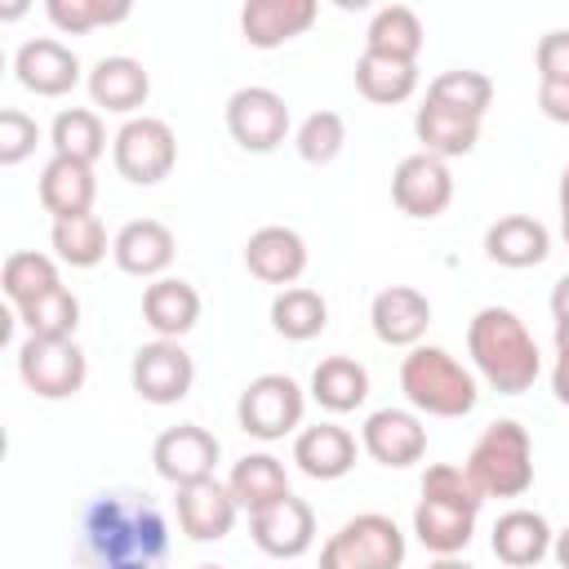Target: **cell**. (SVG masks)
<instances>
[{"label":"cell","mask_w":569,"mask_h":569,"mask_svg":"<svg viewBox=\"0 0 569 569\" xmlns=\"http://www.w3.org/2000/svg\"><path fill=\"white\" fill-rule=\"evenodd\" d=\"M320 569H373L365 556H360V547L338 529V533H329V542L320 547Z\"/></svg>","instance_id":"cell-44"},{"label":"cell","mask_w":569,"mask_h":569,"mask_svg":"<svg viewBox=\"0 0 569 569\" xmlns=\"http://www.w3.org/2000/svg\"><path fill=\"white\" fill-rule=\"evenodd\" d=\"M556 351H569V320H556Z\"/></svg>","instance_id":"cell-51"},{"label":"cell","mask_w":569,"mask_h":569,"mask_svg":"<svg viewBox=\"0 0 569 569\" xmlns=\"http://www.w3.org/2000/svg\"><path fill=\"white\" fill-rule=\"evenodd\" d=\"M49 244H53V258H58V262L80 267V271H84V267H98V262L107 258V249H111L107 227H102L98 213H80V218H62V222H53Z\"/></svg>","instance_id":"cell-36"},{"label":"cell","mask_w":569,"mask_h":569,"mask_svg":"<svg viewBox=\"0 0 569 569\" xmlns=\"http://www.w3.org/2000/svg\"><path fill=\"white\" fill-rule=\"evenodd\" d=\"M249 538H253V547L262 556L298 560L316 542V511L298 493H284L280 502H271V507H262V511L249 516Z\"/></svg>","instance_id":"cell-12"},{"label":"cell","mask_w":569,"mask_h":569,"mask_svg":"<svg viewBox=\"0 0 569 569\" xmlns=\"http://www.w3.org/2000/svg\"><path fill=\"white\" fill-rule=\"evenodd\" d=\"M325 325H329V302H325L316 289L289 284V289H280V293L271 298V329H276L280 338H289V342H311V338L325 333Z\"/></svg>","instance_id":"cell-31"},{"label":"cell","mask_w":569,"mask_h":569,"mask_svg":"<svg viewBox=\"0 0 569 569\" xmlns=\"http://www.w3.org/2000/svg\"><path fill=\"white\" fill-rule=\"evenodd\" d=\"M356 89L378 102V107H396L405 98H413L418 89V62H400V58H387V53H360L356 62Z\"/></svg>","instance_id":"cell-32"},{"label":"cell","mask_w":569,"mask_h":569,"mask_svg":"<svg viewBox=\"0 0 569 569\" xmlns=\"http://www.w3.org/2000/svg\"><path fill=\"white\" fill-rule=\"evenodd\" d=\"M369 325H373V338L387 347H418L431 325V302L413 284H387L369 302Z\"/></svg>","instance_id":"cell-16"},{"label":"cell","mask_w":569,"mask_h":569,"mask_svg":"<svg viewBox=\"0 0 569 569\" xmlns=\"http://www.w3.org/2000/svg\"><path fill=\"white\" fill-rule=\"evenodd\" d=\"M360 449L378 462V467H413V462H422V453H427V427H422V418L413 413V409H396V405H387V409H373L369 418H365V427H360Z\"/></svg>","instance_id":"cell-13"},{"label":"cell","mask_w":569,"mask_h":569,"mask_svg":"<svg viewBox=\"0 0 569 569\" xmlns=\"http://www.w3.org/2000/svg\"><path fill=\"white\" fill-rule=\"evenodd\" d=\"M356 436L338 422H316L293 436V467L307 480H342L356 467Z\"/></svg>","instance_id":"cell-22"},{"label":"cell","mask_w":569,"mask_h":569,"mask_svg":"<svg viewBox=\"0 0 569 569\" xmlns=\"http://www.w3.org/2000/svg\"><path fill=\"white\" fill-rule=\"evenodd\" d=\"M316 18H320L316 0H249L240 9V36L253 49H280L302 31H311Z\"/></svg>","instance_id":"cell-19"},{"label":"cell","mask_w":569,"mask_h":569,"mask_svg":"<svg viewBox=\"0 0 569 569\" xmlns=\"http://www.w3.org/2000/svg\"><path fill=\"white\" fill-rule=\"evenodd\" d=\"M244 267L249 276H258L262 284H298V276L307 271V240L293 231V227H258L249 240H244Z\"/></svg>","instance_id":"cell-17"},{"label":"cell","mask_w":569,"mask_h":569,"mask_svg":"<svg viewBox=\"0 0 569 569\" xmlns=\"http://www.w3.org/2000/svg\"><path fill=\"white\" fill-rule=\"evenodd\" d=\"M93 200H98L93 164H80V160H67V156H49L44 160V169H40V204H44V213H53V222L93 213Z\"/></svg>","instance_id":"cell-23"},{"label":"cell","mask_w":569,"mask_h":569,"mask_svg":"<svg viewBox=\"0 0 569 569\" xmlns=\"http://www.w3.org/2000/svg\"><path fill=\"white\" fill-rule=\"evenodd\" d=\"M222 458V445L209 427L200 422H178V427H164L151 445V462L160 471V480H169L173 489L182 485H196V480H209L213 467Z\"/></svg>","instance_id":"cell-10"},{"label":"cell","mask_w":569,"mask_h":569,"mask_svg":"<svg viewBox=\"0 0 569 569\" xmlns=\"http://www.w3.org/2000/svg\"><path fill=\"white\" fill-rule=\"evenodd\" d=\"M129 382L147 405H178L191 396L196 382V360L182 342L173 338H151L133 351L129 360Z\"/></svg>","instance_id":"cell-8"},{"label":"cell","mask_w":569,"mask_h":569,"mask_svg":"<svg viewBox=\"0 0 569 569\" xmlns=\"http://www.w3.org/2000/svg\"><path fill=\"white\" fill-rule=\"evenodd\" d=\"M227 489H231V498L240 502V511H262V507H271V502H280L284 493H289V471H284V462L276 458V453H244L236 467H231V476H227Z\"/></svg>","instance_id":"cell-28"},{"label":"cell","mask_w":569,"mask_h":569,"mask_svg":"<svg viewBox=\"0 0 569 569\" xmlns=\"http://www.w3.org/2000/svg\"><path fill=\"white\" fill-rule=\"evenodd\" d=\"M467 476L485 498H520L533 485V436L516 418L489 422L471 453H467Z\"/></svg>","instance_id":"cell-4"},{"label":"cell","mask_w":569,"mask_h":569,"mask_svg":"<svg viewBox=\"0 0 569 569\" xmlns=\"http://www.w3.org/2000/svg\"><path fill=\"white\" fill-rule=\"evenodd\" d=\"M400 391L409 400L413 413L427 418H467L480 400V382L476 373L445 347L418 342L405 351L400 360Z\"/></svg>","instance_id":"cell-3"},{"label":"cell","mask_w":569,"mask_h":569,"mask_svg":"<svg viewBox=\"0 0 569 569\" xmlns=\"http://www.w3.org/2000/svg\"><path fill=\"white\" fill-rule=\"evenodd\" d=\"M196 569H227V565H196Z\"/></svg>","instance_id":"cell-52"},{"label":"cell","mask_w":569,"mask_h":569,"mask_svg":"<svg viewBox=\"0 0 569 569\" xmlns=\"http://www.w3.org/2000/svg\"><path fill=\"white\" fill-rule=\"evenodd\" d=\"M538 111L556 124H569V84H551V80H538Z\"/></svg>","instance_id":"cell-45"},{"label":"cell","mask_w":569,"mask_h":569,"mask_svg":"<svg viewBox=\"0 0 569 569\" xmlns=\"http://www.w3.org/2000/svg\"><path fill=\"white\" fill-rule=\"evenodd\" d=\"M365 49L400 62H418L422 53V18L409 4H382L365 27Z\"/></svg>","instance_id":"cell-30"},{"label":"cell","mask_w":569,"mask_h":569,"mask_svg":"<svg viewBox=\"0 0 569 569\" xmlns=\"http://www.w3.org/2000/svg\"><path fill=\"white\" fill-rule=\"evenodd\" d=\"M342 533L360 547V556H365L373 569H400V565H405L409 542H405V533H400V525H396L391 516H382V511H360V516H351V520L342 525Z\"/></svg>","instance_id":"cell-35"},{"label":"cell","mask_w":569,"mask_h":569,"mask_svg":"<svg viewBox=\"0 0 569 569\" xmlns=\"http://www.w3.org/2000/svg\"><path fill=\"white\" fill-rule=\"evenodd\" d=\"M227 133L236 147L267 156L289 138V102L267 84H244L227 98Z\"/></svg>","instance_id":"cell-9"},{"label":"cell","mask_w":569,"mask_h":569,"mask_svg":"<svg viewBox=\"0 0 569 569\" xmlns=\"http://www.w3.org/2000/svg\"><path fill=\"white\" fill-rule=\"evenodd\" d=\"M427 102H440L449 111H462L471 120H485L489 102H493V80L476 67H453V71H440L431 84H427Z\"/></svg>","instance_id":"cell-37"},{"label":"cell","mask_w":569,"mask_h":569,"mask_svg":"<svg viewBox=\"0 0 569 569\" xmlns=\"http://www.w3.org/2000/svg\"><path fill=\"white\" fill-rule=\"evenodd\" d=\"M551 316L556 320H569V271L551 284Z\"/></svg>","instance_id":"cell-47"},{"label":"cell","mask_w":569,"mask_h":569,"mask_svg":"<svg viewBox=\"0 0 569 569\" xmlns=\"http://www.w3.org/2000/svg\"><path fill=\"white\" fill-rule=\"evenodd\" d=\"M413 133H418V142H422L427 156L453 160V156L476 151V142H480V120H471V116H462V111H449V107L422 98V107L413 111Z\"/></svg>","instance_id":"cell-26"},{"label":"cell","mask_w":569,"mask_h":569,"mask_svg":"<svg viewBox=\"0 0 569 569\" xmlns=\"http://www.w3.org/2000/svg\"><path fill=\"white\" fill-rule=\"evenodd\" d=\"M36 142H40V124L27 111L4 107L0 111V164H9V169L22 164L36 151Z\"/></svg>","instance_id":"cell-42"},{"label":"cell","mask_w":569,"mask_h":569,"mask_svg":"<svg viewBox=\"0 0 569 569\" xmlns=\"http://www.w3.org/2000/svg\"><path fill=\"white\" fill-rule=\"evenodd\" d=\"M533 62H538V80L569 84V31H547L533 49Z\"/></svg>","instance_id":"cell-43"},{"label":"cell","mask_w":569,"mask_h":569,"mask_svg":"<svg viewBox=\"0 0 569 569\" xmlns=\"http://www.w3.org/2000/svg\"><path fill=\"white\" fill-rule=\"evenodd\" d=\"M311 400L329 413H351L369 400V369L356 356H325L311 369Z\"/></svg>","instance_id":"cell-27"},{"label":"cell","mask_w":569,"mask_h":569,"mask_svg":"<svg viewBox=\"0 0 569 569\" xmlns=\"http://www.w3.org/2000/svg\"><path fill=\"white\" fill-rule=\"evenodd\" d=\"M236 516H240V502L218 476L178 489V529L191 542H222L236 529Z\"/></svg>","instance_id":"cell-15"},{"label":"cell","mask_w":569,"mask_h":569,"mask_svg":"<svg viewBox=\"0 0 569 569\" xmlns=\"http://www.w3.org/2000/svg\"><path fill=\"white\" fill-rule=\"evenodd\" d=\"M427 569H476L471 560H462V556H436Z\"/></svg>","instance_id":"cell-50"},{"label":"cell","mask_w":569,"mask_h":569,"mask_svg":"<svg viewBox=\"0 0 569 569\" xmlns=\"http://www.w3.org/2000/svg\"><path fill=\"white\" fill-rule=\"evenodd\" d=\"M467 356H471L476 373L498 396H525L542 373L538 342H533V333L525 329V320L511 307H480L471 316Z\"/></svg>","instance_id":"cell-2"},{"label":"cell","mask_w":569,"mask_h":569,"mask_svg":"<svg viewBox=\"0 0 569 569\" xmlns=\"http://www.w3.org/2000/svg\"><path fill=\"white\" fill-rule=\"evenodd\" d=\"M307 413V396L289 373H258L253 382H244L240 400H236V422L244 436L253 440H284L302 427Z\"/></svg>","instance_id":"cell-5"},{"label":"cell","mask_w":569,"mask_h":569,"mask_svg":"<svg viewBox=\"0 0 569 569\" xmlns=\"http://www.w3.org/2000/svg\"><path fill=\"white\" fill-rule=\"evenodd\" d=\"M556 200H560V236L569 244V164L560 169V187H556Z\"/></svg>","instance_id":"cell-48"},{"label":"cell","mask_w":569,"mask_h":569,"mask_svg":"<svg viewBox=\"0 0 569 569\" xmlns=\"http://www.w3.org/2000/svg\"><path fill=\"white\" fill-rule=\"evenodd\" d=\"M58 284H62L58 258L36 253V249H18V253H9L4 267H0V289H4V298H9L13 307H27V302L53 293Z\"/></svg>","instance_id":"cell-34"},{"label":"cell","mask_w":569,"mask_h":569,"mask_svg":"<svg viewBox=\"0 0 569 569\" xmlns=\"http://www.w3.org/2000/svg\"><path fill=\"white\" fill-rule=\"evenodd\" d=\"M476 533V516L436 498H418L413 507V538L431 551V556H462L467 542Z\"/></svg>","instance_id":"cell-29"},{"label":"cell","mask_w":569,"mask_h":569,"mask_svg":"<svg viewBox=\"0 0 569 569\" xmlns=\"http://www.w3.org/2000/svg\"><path fill=\"white\" fill-rule=\"evenodd\" d=\"M422 498L462 507L471 516H480V507H485V493L476 489V480L467 476V467H453V462H436V467L422 471Z\"/></svg>","instance_id":"cell-41"},{"label":"cell","mask_w":569,"mask_h":569,"mask_svg":"<svg viewBox=\"0 0 569 569\" xmlns=\"http://www.w3.org/2000/svg\"><path fill=\"white\" fill-rule=\"evenodd\" d=\"M18 320L27 329V338H76V325H80V298L58 284L53 293L18 307Z\"/></svg>","instance_id":"cell-38"},{"label":"cell","mask_w":569,"mask_h":569,"mask_svg":"<svg viewBox=\"0 0 569 569\" xmlns=\"http://www.w3.org/2000/svg\"><path fill=\"white\" fill-rule=\"evenodd\" d=\"M551 542H556V529L547 525L542 511H529V507L502 511L489 533V547L507 569H533L542 556H551Z\"/></svg>","instance_id":"cell-21"},{"label":"cell","mask_w":569,"mask_h":569,"mask_svg":"<svg viewBox=\"0 0 569 569\" xmlns=\"http://www.w3.org/2000/svg\"><path fill=\"white\" fill-rule=\"evenodd\" d=\"M293 147H298V156H302L307 164H333V160L342 156V147H347V120H342L338 111L320 107V111H311V116L293 129Z\"/></svg>","instance_id":"cell-39"},{"label":"cell","mask_w":569,"mask_h":569,"mask_svg":"<svg viewBox=\"0 0 569 569\" xmlns=\"http://www.w3.org/2000/svg\"><path fill=\"white\" fill-rule=\"evenodd\" d=\"M49 22L67 36H84L93 27H111V22H124L133 9L129 0H49L44 4Z\"/></svg>","instance_id":"cell-40"},{"label":"cell","mask_w":569,"mask_h":569,"mask_svg":"<svg viewBox=\"0 0 569 569\" xmlns=\"http://www.w3.org/2000/svg\"><path fill=\"white\" fill-rule=\"evenodd\" d=\"M142 320H147V329L156 338L182 342L196 329V320H200V293H196V284H187L178 276L151 280L142 289Z\"/></svg>","instance_id":"cell-24"},{"label":"cell","mask_w":569,"mask_h":569,"mask_svg":"<svg viewBox=\"0 0 569 569\" xmlns=\"http://www.w3.org/2000/svg\"><path fill=\"white\" fill-rule=\"evenodd\" d=\"M485 253H489V262H498V267L525 271V267L547 262V253H551V231H547L538 218H529V213H507V218L489 222V231H485Z\"/></svg>","instance_id":"cell-25"},{"label":"cell","mask_w":569,"mask_h":569,"mask_svg":"<svg viewBox=\"0 0 569 569\" xmlns=\"http://www.w3.org/2000/svg\"><path fill=\"white\" fill-rule=\"evenodd\" d=\"M13 76L27 93L36 98H62L80 84V58L76 49H67L62 40L53 36H36V40H22L18 53H13Z\"/></svg>","instance_id":"cell-14"},{"label":"cell","mask_w":569,"mask_h":569,"mask_svg":"<svg viewBox=\"0 0 569 569\" xmlns=\"http://www.w3.org/2000/svg\"><path fill=\"white\" fill-rule=\"evenodd\" d=\"M111 160H116V173L133 187H156L173 173L178 164V138L169 129V120L160 116H133L116 129L111 138Z\"/></svg>","instance_id":"cell-6"},{"label":"cell","mask_w":569,"mask_h":569,"mask_svg":"<svg viewBox=\"0 0 569 569\" xmlns=\"http://www.w3.org/2000/svg\"><path fill=\"white\" fill-rule=\"evenodd\" d=\"M18 378L40 400H71L89 378V360L76 338H22Z\"/></svg>","instance_id":"cell-7"},{"label":"cell","mask_w":569,"mask_h":569,"mask_svg":"<svg viewBox=\"0 0 569 569\" xmlns=\"http://www.w3.org/2000/svg\"><path fill=\"white\" fill-rule=\"evenodd\" d=\"M169 556V529L147 493H98L76 525L80 569H160Z\"/></svg>","instance_id":"cell-1"},{"label":"cell","mask_w":569,"mask_h":569,"mask_svg":"<svg viewBox=\"0 0 569 569\" xmlns=\"http://www.w3.org/2000/svg\"><path fill=\"white\" fill-rule=\"evenodd\" d=\"M84 84H89L93 107L116 111V116H129V120H133V111H138V107L147 102V93H151L147 67H142L138 58H129V53H107V58H98V62L89 67Z\"/></svg>","instance_id":"cell-20"},{"label":"cell","mask_w":569,"mask_h":569,"mask_svg":"<svg viewBox=\"0 0 569 569\" xmlns=\"http://www.w3.org/2000/svg\"><path fill=\"white\" fill-rule=\"evenodd\" d=\"M173 231L156 218H133L124 222L116 236H111V258L124 276H138V280H160L173 262Z\"/></svg>","instance_id":"cell-18"},{"label":"cell","mask_w":569,"mask_h":569,"mask_svg":"<svg viewBox=\"0 0 569 569\" xmlns=\"http://www.w3.org/2000/svg\"><path fill=\"white\" fill-rule=\"evenodd\" d=\"M391 200L405 218H440L453 200V173H449V160L440 156H427V151H413L396 164L391 173Z\"/></svg>","instance_id":"cell-11"},{"label":"cell","mask_w":569,"mask_h":569,"mask_svg":"<svg viewBox=\"0 0 569 569\" xmlns=\"http://www.w3.org/2000/svg\"><path fill=\"white\" fill-rule=\"evenodd\" d=\"M551 556H556V565H560V569H569V525L556 533V542H551Z\"/></svg>","instance_id":"cell-49"},{"label":"cell","mask_w":569,"mask_h":569,"mask_svg":"<svg viewBox=\"0 0 569 569\" xmlns=\"http://www.w3.org/2000/svg\"><path fill=\"white\" fill-rule=\"evenodd\" d=\"M551 391H556V400L569 409V351H556V365H551Z\"/></svg>","instance_id":"cell-46"},{"label":"cell","mask_w":569,"mask_h":569,"mask_svg":"<svg viewBox=\"0 0 569 569\" xmlns=\"http://www.w3.org/2000/svg\"><path fill=\"white\" fill-rule=\"evenodd\" d=\"M49 147H53V156L93 164V160L107 151L102 116H98L93 107H67V111H58L53 124H49Z\"/></svg>","instance_id":"cell-33"}]
</instances>
